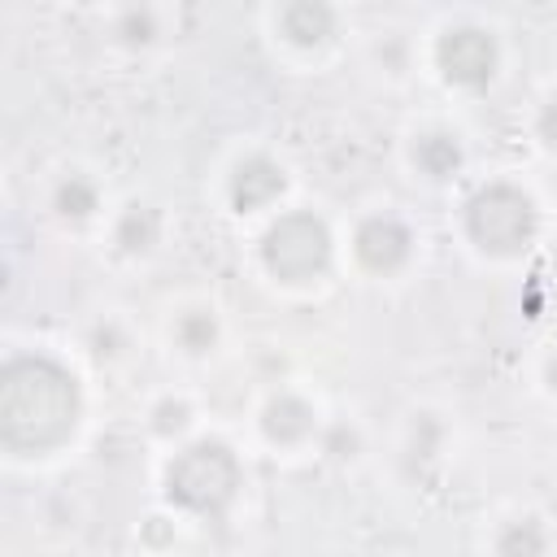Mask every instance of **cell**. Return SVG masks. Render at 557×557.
<instances>
[{
    "mask_svg": "<svg viewBox=\"0 0 557 557\" xmlns=\"http://www.w3.org/2000/svg\"><path fill=\"white\" fill-rule=\"evenodd\" d=\"M244 487V466L226 440H187L161 474V492L170 509L200 518V522H222L231 505L239 500Z\"/></svg>",
    "mask_w": 557,
    "mask_h": 557,
    "instance_id": "cell-2",
    "label": "cell"
},
{
    "mask_svg": "<svg viewBox=\"0 0 557 557\" xmlns=\"http://www.w3.org/2000/svg\"><path fill=\"white\" fill-rule=\"evenodd\" d=\"M535 139L557 152V96H548V100L535 109Z\"/></svg>",
    "mask_w": 557,
    "mask_h": 557,
    "instance_id": "cell-18",
    "label": "cell"
},
{
    "mask_svg": "<svg viewBox=\"0 0 557 557\" xmlns=\"http://www.w3.org/2000/svg\"><path fill=\"white\" fill-rule=\"evenodd\" d=\"M339 30V13L326 0H287L274 9V35L296 52H322Z\"/></svg>",
    "mask_w": 557,
    "mask_h": 557,
    "instance_id": "cell-8",
    "label": "cell"
},
{
    "mask_svg": "<svg viewBox=\"0 0 557 557\" xmlns=\"http://www.w3.org/2000/svg\"><path fill=\"white\" fill-rule=\"evenodd\" d=\"M257 426H261L265 444H274V448H296V444H305V440L318 435V409H313L300 392H287V387H283V392H274V396L261 405Z\"/></svg>",
    "mask_w": 557,
    "mask_h": 557,
    "instance_id": "cell-9",
    "label": "cell"
},
{
    "mask_svg": "<svg viewBox=\"0 0 557 557\" xmlns=\"http://www.w3.org/2000/svg\"><path fill=\"white\" fill-rule=\"evenodd\" d=\"M52 213H57L61 222H70V226L91 222V218L100 213V183H96L91 174H83V170L61 174V178L52 183Z\"/></svg>",
    "mask_w": 557,
    "mask_h": 557,
    "instance_id": "cell-14",
    "label": "cell"
},
{
    "mask_svg": "<svg viewBox=\"0 0 557 557\" xmlns=\"http://www.w3.org/2000/svg\"><path fill=\"white\" fill-rule=\"evenodd\" d=\"M257 252L274 283L309 287V283L326 278V270L335 261V235H331L326 218H318L313 209H287L261 231Z\"/></svg>",
    "mask_w": 557,
    "mask_h": 557,
    "instance_id": "cell-4",
    "label": "cell"
},
{
    "mask_svg": "<svg viewBox=\"0 0 557 557\" xmlns=\"http://www.w3.org/2000/svg\"><path fill=\"white\" fill-rule=\"evenodd\" d=\"M548 548L553 535L535 513H513L492 531V557H548Z\"/></svg>",
    "mask_w": 557,
    "mask_h": 557,
    "instance_id": "cell-13",
    "label": "cell"
},
{
    "mask_svg": "<svg viewBox=\"0 0 557 557\" xmlns=\"http://www.w3.org/2000/svg\"><path fill=\"white\" fill-rule=\"evenodd\" d=\"M461 231L483 257H522L540 235V205L522 183L487 178L466 196Z\"/></svg>",
    "mask_w": 557,
    "mask_h": 557,
    "instance_id": "cell-3",
    "label": "cell"
},
{
    "mask_svg": "<svg viewBox=\"0 0 557 557\" xmlns=\"http://www.w3.org/2000/svg\"><path fill=\"white\" fill-rule=\"evenodd\" d=\"M191 405L183 400V396H165V400H157L152 409H148V431L157 435V440H178V435H187V426H191Z\"/></svg>",
    "mask_w": 557,
    "mask_h": 557,
    "instance_id": "cell-16",
    "label": "cell"
},
{
    "mask_svg": "<svg viewBox=\"0 0 557 557\" xmlns=\"http://www.w3.org/2000/svg\"><path fill=\"white\" fill-rule=\"evenodd\" d=\"M83 418L78 374L48 352H13L0 366V444L13 457L65 448Z\"/></svg>",
    "mask_w": 557,
    "mask_h": 557,
    "instance_id": "cell-1",
    "label": "cell"
},
{
    "mask_svg": "<svg viewBox=\"0 0 557 557\" xmlns=\"http://www.w3.org/2000/svg\"><path fill=\"white\" fill-rule=\"evenodd\" d=\"M409 165L431 178V183H444L453 178L461 165H466V148H461V135L448 131V126H426L409 139Z\"/></svg>",
    "mask_w": 557,
    "mask_h": 557,
    "instance_id": "cell-10",
    "label": "cell"
},
{
    "mask_svg": "<svg viewBox=\"0 0 557 557\" xmlns=\"http://www.w3.org/2000/svg\"><path fill=\"white\" fill-rule=\"evenodd\" d=\"M222 339V322L209 305H183L174 318H170V344L183 352V357H209Z\"/></svg>",
    "mask_w": 557,
    "mask_h": 557,
    "instance_id": "cell-12",
    "label": "cell"
},
{
    "mask_svg": "<svg viewBox=\"0 0 557 557\" xmlns=\"http://www.w3.org/2000/svg\"><path fill=\"white\" fill-rule=\"evenodd\" d=\"M544 387L557 396V352H548V361H544Z\"/></svg>",
    "mask_w": 557,
    "mask_h": 557,
    "instance_id": "cell-19",
    "label": "cell"
},
{
    "mask_svg": "<svg viewBox=\"0 0 557 557\" xmlns=\"http://www.w3.org/2000/svg\"><path fill=\"white\" fill-rule=\"evenodd\" d=\"M431 61L440 70V78L448 87H461V91H479L496 78L500 70V44L487 26L479 22H453L435 35V48H431Z\"/></svg>",
    "mask_w": 557,
    "mask_h": 557,
    "instance_id": "cell-5",
    "label": "cell"
},
{
    "mask_svg": "<svg viewBox=\"0 0 557 557\" xmlns=\"http://www.w3.org/2000/svg\"><path fill=\"white\" fill-rule=\"evenodd\" d=\"M287 191V170L270 152H244L226 174V200L235 213H261Z\"/></svg>",
    "mask_w": 557,
    "mask_h": 557,
    "instance_id": "cell-7",
    "label": "cell"
},
{
    "mask_svg": "<svg viewBox=\"0 0 557 557\" xmlns=\"http://www.w3.org/2000/svg\"><path fill=\"white\" fill-rule=\"evenodd\" d=\"M122 348H126V331H122L113 318H109V322H100V326H96V335H91V352H96L100 361H113Z\"/></svg>",
    "mask_w": 557,
    "mask_h": 557,
    "instance_id": "cell-17",
    "label": "cell"
},
{
    "mask_svg": "<svg viewBox=\"0 0 557 557\" xmlns=\"http://www.w3.org/2000/svg\"><path fill=\"white\" fill-rule=\"evenodd\" d=\"M157 35H161V26H157V13H152V9L131 4V9L113 13V39H117V44H126V48H148Z\"/></svg>",
    "mask_w": 557,
    "mask_h": 557,
    "instance_id": "cell-15",
    "label": "cell"
},
{
    "mask_svg": "<svg viewBox=\"0 0 557 557\" xmlns=\"http://www.w3.org/2000/svg\"><path fill=\"white\" fill-rule=\"evenodd\" d=\"M352 257L374 278L400 274L409 265V257H413V231H409V222L400 213H392V209L366 213L352 226Z\"/></svg>",
    "mask_w": 557,
    "mask_h": 557,
    "instance_id": "cell-6",
    "label": "cell"
},
{
    "mask_svg": "<svg viewBox=\"0 0 557 557\" xmlns=\"http://www.w3.org/2000/svg\"><path fill=\"white\" fill-rule=\"evenodd\" d=\"M161 231H165L161 209L148 205V200H131V205H122L117 218H113V248H117L122 257H148V252L161 244Z\"/></svg>",
    "mask_w": 557,
    "mask_h": 557,
    "instance_id": "cell-11",
    "label": "cell"
}]
</instances>
